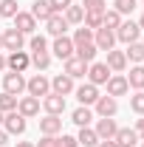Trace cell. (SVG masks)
Wrapping results in <instances>:
<instances>
[{
    "instance_id": "cell-32",
    "label": "cell",
    "mask_w": 144,
    "mask_h": 147,
    "mask_svg": "<svg viewBox=\"0 0 144 147\" xmlns=\"http://www.w3.org/2000/svg\"><path fill=\"white\" fill-rule=\"evenodd\" d=\"M51 51H42V54H31V68L37 71H48V65H51Z\"/></svg>"
},
{
    "instance_id": "cell-44",
    "label": "cell",
    "mask_w": 144,
    "mask_h": 147,
    "mask_svg": "<svg viewBox=\"0 0 144 147\" xmlns=\"http://www.w3.org/2000/svg\"><path fill=\"white\" fill-rule=\"evenodd\" d=\"M96 147H119V144H116L113 139H102V142H99V144H96Z\"/></svg>"
},
{
    "instance_id": "cell-30",
    "label": "cell",
    "mask_w": 144,
    "mask_h": 147,
    "mask_svg": "<svg viewBox=\"0 0 144 147\" xmlns=\"http://www.w3.org/2000/svg\"><path fill=\"white\" fill-rule=\"evenodd\" d=\"M122 14H119V11H116V9H105V14H102V26H105V28H113V31H116V28H119V26H122Z\"/></svg>"
},
{
    "instance_id": "cell-9",
    "label": "cell",
    "mask_w": 144,
    "mask_h": 147,
    "mask_svg": "<svg viewBox=\"0 0 144 147\" xmlns=\"http://www.w3.org/2000/svg\"><path fill=\"white\" fill-rule=\"evenodd\" d=\"M105 88H108V96H113V99L130 93V85H127V76H124V74H110V79L105 82Z\"/></svg>"
},
{
    "instance_id": "cell-7",
    "label": "cell",
    "mask_w": 144,
    "mask_h": 147,
    "mask_svg": "<svg viewBox=\"0 0 144 147\" xmlns=\"http://www.w3.org/2000/svg\"><path fill=\"white\" fill-rule=\"evenodd\" d=\"M88 65L90 62H85V59H79V57L73 54L71 59L62 62V74H68L73 82H76V79H85V76H88Z\"/></svg>"
},
{
    "instance_id": "cell-3",
    "label": "cell",
    "mask_w": 144,
    "mask_h": 147,
    "mask_svg": "<svg viewBox=\"0 0 144 147\" xmlns=\"http://www.w3.org/2000/svg\"><path fill=\"white\" fill-rule=\"evenodd\" d=\"M28 68H31V54L28 51H9L6 54V71L26 74Z\"/></svg>"
},
{
    "instance_id": "cell-38",
    "label": "cell",
    "mask_w": 144,
    "mask_h": 147,
    "mask_svg": "<svg viewBox=\"0 0 144 147\" xmlns=\"http://www.w3.org/2000/svg\"><path fill=\"white\" fill-rule=\"evenodd\" d=\"M130 110L139 113V116H144V91H136L130 96Z\"/></svg>"
},
{
    "instance_id": "cell-41",
    "label": "cell",
    "mask_w": 144,
    "mask_h": 147,
    "mask_svg": "<svg viewBox=\"0 0 144 147\" xmlns=\"http://www.w3.org/2000/svg\"><path fill=\"white\" fill-rule=\"evenodd\" d=\"M59 147H79V142H76V136L62 133V136H59Z\"/></svg>"
},
{
    "instance_id": "cell-24",
    "label": "cell",
    "mask_w": 144,
    "mask_h": 147,
    "mask_svg": "<svg viewBox=\"0 0 144 147\" xmlns=\"http://www.w3.org/2000/svg\"><path fill=\"white\" fill-rule=\"evenodd\" d=\"M124 76L133 91H144V65H130V74H124Z\"/></svg>"
},
{
    "instance_id": "cell-15",
    "label": "cell",
    "mask_w": 144,
    "mask_h": 147,
    "mask_svg": "<svg viewBox=\"0 0 144 147\" xmlns=\"http://www.w3.org/2000/svg\"><path fill=\"white\" fill-rule=\"evenodd\" d=\"M11 23H14V28H17L20 34H26V37H31L37 31V20L31 17V11H17L11 17Z\"/></svg>"
},
{
    "instance_id": "cell-16",
    "label": "cell",
    "mask_w": 144,
    "mask_h": 147,
    "mask_svg": "<svg viewBox=\"0 0 144 147\" xmlns=\"http://www.w3.org/2000/svg\"><path fill=\"white\" fill-rule=\"evenodd\" d=\"M93 42H96V48L99 51H110V48H116V31L113 28H96L93 31Z\"/></svg>"
},
{
    "instance_id": "cell-51",
    "label": "cell",
    "mask_w": 144,
    "mask_h": 147,
    "mask_svg": "<svg viewBox=\"0 0 144 147\" xmlns=\"http://www.w3.org/2000/svg\"><path fill=\"white\" fill-rule=\"evenodd\" d=\"M139 144H141V147H144V139H141V142H139Z\"/></svg>"
},
{
    "instance_id": "cell-52",
    "label": "cell",
    "mask_w": 144,
    "mask_h": 147,
    "mask_svg": "<svg viewBox=\"0 0 144 147\" xmlns=\"http://www.w3.org/2000/svg\"><path fill=\"white\" fill-rule=\"evenodd\" d=\"M141 9H144V0H141Z\"/></svg>"
},
{
    "instance_id": "cell-21",
    "label": "cell",
    "mask_w": 144,
    "mask_h": 147,
    "mask_svg": "<svg viewBox=\"0 0 144 147\" xmlns=\"http://www.w3.org/2000/svg\"><path fill=\"white\" fill-rule=\"evenodd\" d=\"M93 119H96L93 108H85V105L73 108V113H71V122L76 125V127H90V122H93Z\"/></svg>"
},
{
    "instance_id": "cell-6",
    "label": "cell",
    "mask_w": 144,
    "mask_h": 147,
    "mask_svg": "<svg viewBox=\"0 0 144 147\" xmlns=\"http://www.w3.org/2000/svg\"><path fill=\"white\" fill-rule=\"evenodd\" d=\"M73 96H76V102L79 105H85V108H93V102L102 96L96 85H90V82H82V85H76L73 88Z\"/></svg>"
},
{
    "instance_id": "cell-48",
    "label": "cell",
    "mask_w": 144,
    "mask_h": 147,
    "mask_svg": "<svg viewBox=\"0 0 144 147\" xmlns=\"http://www.w3.org/2000/svg\"><path fill=\"white\" fill-rule=\"evenodd\" d=\"M136 23H139V28H141V31H144V11H141V17L136 20Z\"/></svg>"
},
{
    "instance_id": "cell-2",
    "label": "cell",
    "mask_w": 144,
    "mask_h": 147,
    "mask_svg": "<svg viewBox=\"0 0 144 147\" xmlns=\"http://www.w3.org/2000/svg\"><path fill=\"white\" fill-rule=\"evenodd\" d=\"M139 37H141V28H139V23L136 20H122V26L116 28V42H139Z\"/></svg>"
},
{
    "instance_id": "cell-22",
    "label": "cell",
    "mask_w": 144,
    "mask_h": 147,
    "mask_svg": "<svg viewBox=\"0 0 144 147\" xmlns=\"http://www.w3.org/2000/svg\"><path fill=\"white\" fill-rule=\"evenodd\" d=\"M73 79L68 76V74H57L54 79H51V91L54 93H59V96H68V93H73Z\"/></svg>"
},
{
    "instance_id": "cell-1",
    "label": "cell",
    "mask_w": 144,
    "mask_h": 147,
    "mask_svg": "<svg viewBox=\"0 0 144 147\" xmlns=\"http://www.w3.org/2000/svg\"><path fill=\"white\" fill-rule=\"evenodd\" d=\"M26 93H28V96H37V99L48 96V93H51V79H48L45 74H34L31 79H26Z\"/></svg>"
},
{
    "instance_id": "cell-45",
    "label": "cell",
    "mask_w": 144,
    "mask_h": 147,
    "mask_svg": "<svg viewBox=\"0 0 144 147\" xmlns=\"http://www.w3.org/2000/svg\"><path fill=\"white\" fill-rule=\"evenodd\" d=\"M6 144H9V133L0 127V147H6Z\"/></svg>"
},
{
    "instance_id": "cell-13",
    "label": "cell",
    "mask_w": 144,
    "mask_h": 147,
    "mask_svg": "<svg viewBox=\"0 0 144 147\" xmlns=\"http://www.w3.org/2000/svg\"><path fill=\"white\" fill-rule=\"evenodd\" d=\"M40 105H42L45 113H51V116H62V113H65V96H59V93L51 91L48 96L40 99Z\"/></svg>"
},
{
    "instance_id": "cell-14",
    "label": "cell",
    "mask_w": 144,
    "mask_h": 147,
    "mask_svg": "<svg viewBox=\"0 0 144 147\" xmlns=\"http://www.w3.org/2000/svg\"><path fill=\"white\" fill-rule=\"evenodd\" d=\"M40 108H42V105H40L37 96H28V93H26V96H20V99H17V113H20V116H26V119L40 116Z\"/></svg>"
},
{
    "instance_id": "cell-28",
    "label": "cell",
    "mask_w": 144,
    "mask_h": 147,
    "mask_svg": "<svg viewBox=\"0 0 144 147\" xmlns=\"http://www.w3.org/2000/svg\"><path fill=\"white\" fill-rule=\"evenodd\" d=\"M62 17L68 20V26H82V20H85V9L76 6V3H71V6L62 11Z\"/></svg>"
},
{
    "instance_id": "cell-18",
    "label": "cell",
    "mask_w": 144,
    "mask_h": 147,
    "mask_svg": "<svg viewBox=\"0 0 144 147\" xmlns=\"http://www.w3.org/2000/svg\"><path fill=\"white\" fill-rule=\"evenodd\" d=\"M68 28H71V26H68V20L62 17L59 11H54L51 17L45 20V31H48L51 37H62V34H68Z\"/></svg>"
},
{
    "instance_id": "cell-5",
    "label": "cell",
    "mask_w": 144,
    "mask_h": 147,
    "mask_svg": "<svg viewBox=\"0 0 144 147\" xmlns=\"http://www.w3.org/2000/svg\"><path fill=\"white\" fill-rule=\"evenodd\" d=\"M3 91L11 93V96H23V93H26V76L17 74V71L3 74Z\"/></svg>"
},
{
    "instance_id": "cell-20",
    "label": "cell",
    "mask_w": 144,
    "mask_h": 147,
    "mask_svg": "<svg viewBox=\"0 0 144 147\" xmlns=\"http://www.w3.org/2000/svg\"><path fill=\"white\" fill-rule=\"evenodd\" d=\"M93 130H96V136H99V139H113V136H116V130H119V125H116V119H113V116H102V119H96Z\"/></svg>"
},
{
    "instance_id": "cell-47",
    "label": "cell",
    "mask_w": 144,
    "mask_h": 147,
    "mask_svg": "<svg viewBox=\"0 0 144 147\" xmlns=\"http://www.w3.org/2000/svg\"><path fill=\"white\" fill-rule=\"evenodd\" d=\"M14 147H34L31 142H14Z\"/></svg>"
},
{
    "instance_id": "cell-23",
    "label": "cell",
    "mask_w": 144,
    "mask_h": 147,
    "mask_svg": "<svg viewBox=\"0 0 144 147\" xmlns=\"http://www.w3.org/2000/svg\"><path fill=\"white\" fill-rule=\"evenodd\" d=\"M113 142H116L119 147H136L141 139H139V133H136L133 127H119L116 136H113Z\"/></svg>"
},
{
    "instance_id": "cell-12",
    "label": "cell",
    "mask_w": 144,
    "mask_h": 147,
    "mask_svg": "<svg viewBox=\"0 0 144 147\" xmlns=\"http://www.w3.org/2000/svg\"><path fill=\"white\" fill-rule=\"evenodd\" d=\"M3 48L6 51H23L26 48V34H20L17 28H3Z\"/></svg>"
},
{
    "instance_id": "cell-27",
    "label": "cell",
    "mask_w": 144,
    "mask_h": 147,
    "mask_svg": "<svg viewBox=\"0 0 144 147\" xmlns=\"http://www.w3.org/2000/svg\"><path fill=\"white\" fill-rule=\"evenodd\" d=\"M76 142H79V147H96L102 139L96 136V130H93V127H79V133H76Z\"/></svg>"
},
{
    "instance_id": "cell-10",
    "label": "cell",
    "mask_w": 144,
    "mask_h": 147,
    "mask_svg": "<svg viewBox=\"0 0 144 147\" xmlns=\"http://www.w3.org/2000/svg\"><path fill=\"white\" fill-rule=\"evenodd\" d=\"M93 113H96V119H102V116H116L119 113V99H113V96H99L96 102H93Z\"/></svg>"
},
{
    "instance_id": "cell-39",
    "label": "cell",
    "mask_w": 144,
    "mask_h": 147,
    "mask_svg": "<svg viewBox=\"0 0 144 147\" xmlns=\"http://www.w3.org/2000/svg\"><path fill=\"white\" fill-rule=\"evenodd\" d=\"M79 6H82L85 11H105V9H108V0H82Z\"/></svg>"
},
{
    "instance_id": "cell-49",
    "label": "cell",
    "mask_w": 144,
    "mask_h": 147,
    "mask_svg": "<svg viewBox=\"0 0 144 147\" xmlns=\"http://www.w3.org/2000/svg\"><path fill=\"white\" fill-rule=\"evenodd\" d=\"M0 51H6V48H3V31H0Z\"/></svg>"
},
{
    "instance_id": "cell-29",
    "label": "cell",
    "mask_w": 144,
    "mask_h": 147,
    "mask_svg": "<svg viewBox=\"0 0 144 147\" xmlns=\"http://www.w3.org/2000/svg\"><path fill=\"white\" fill-rule=\"evenodd\" d=\"M73 54L79 57V59H85V62H93L96 54H99V48H96V42H85V45H76Z\"/></svg>"
},
{
    "instance_id": "cell-34",
    "label": "cell",
    "mask_w": 144,
    "mask_h": 147,
    "mask_svg": "<svg viewBox=\"0 0 144 147\" xmlns=\"http://www.w3.org/2000/svg\"><path fill=\"white\" fill-rule=\"evenodd\" d=\"M71 40H73V48H76V45H85V42H93V31L85 28V26H79V28L73 31Z\"/></svg>"
},
{
    "instance_id": "cell-4",
    "label": "cell",
    "mask_w": 144,
    "mask_h": 147,
    "mask_svg": "<svg viewBox=\"0 0 144 147\" xmlns=\"http://www.w3.org/2000/svg\"><path fill=\"white\" fill-rule=\"evenodd\" d=\"M26 127H28V122H26V116H20L17 110H11V113L3 116V130H6L9 136H23Z\"/></svg>"
},
{
    "instance_id": "cell-37",
    "label": "cell",
    "mask_w": 144,
    "mask_h": 147,
    "mask_svg": "<svg viewBox=\"0 0 144 147\" xmlns=\"http://www.w3.org/2000/svg\"><path fill=\"white\" fill-rule=\"evenodd\" d=\"M17 11H20V9H17V0H0V20H3V17L11 20Z\"/></svg>"
},
{
    "instance_id": "cell-50",
    "label": "cell",
    "mask_w": 144,
    "mask_h": 147,
    "mask_svg": "<svg viewBox=\"0 0 144 147\" xmlns=\"http://www.w3.org/2000/svg\"><path fill=\"white\" fill-rule=\"evenodd\" d=\"M3 116H6V113H3V110H0V127H3Z\"/></svg>"
},
{
    "instance_id": "cell-11",
    "label": "cell",
    "mask_w": 144,
    "mask_h": 147,
    "mask_svg": "<svg viewBox=\"0 0 144 147\" xmlns=\"http://www.w3.org/2000/svg\"><path fill=\"white\" fill-rule=\"evenodd\" d=\"M110 74H113V71H110L105 62H96V59H93V62L88 65V82L99 88V85H105V82L110 79Z\"/></svg>"
},
{
    "instance_id": "cell-19",
    "label": "cell",
    "mask_w": 144,
    "mask_h": 147,
    "mask_svg": "<svg viewBox=\"0 0 144 147\" xmlns=\"http://www.w3.org/2000/svg\"><path fill=\"white\" fill-rule=\"evenodd\" d=\"M40 133H42V136H59V133H62V116L45 113V116L40 119Z\"/></svg>"
},
{
    "instance_id": "cell-35",
    "label": "cell",
    "mask_w": 144,
    "mask_h": 147,
    "mask_svg": "<svg viewBox=\"0 0 144 147\" xmlns=\"http://www.w3.org/2000/svg\"><path fill=\"white\" fill-rule=\"evenodd\" d=\"M113 9L124 17V14H133V11L139 9V0H113Z\"/></svg>"
},
{
    "instance_id": "cell-43",
    "label": "cell",
    "mask_w": 144,
    "mask_h": 147,
    "mask_svg": "<svg viewBox=\"0 0 144 147\" xmlns=\"http://www.w3.org/2000/svg\"><path fill=\"white\" fill-rule=\"evenodd\" d=\"M136 133H139V139H144V116H139V119H136Z\"/></svg>"
},
{
    "instance_id": "cell-8",
    "label": "cell",
    "mask_w": 144,
    "mask_h": 147,
    "mask_svg": "<svg viewBox=\"0 0 144 147\" xmlns=\"http://www.w3.org/2000/svg\"><path fill=\"white\" fill-rule=\"evenodd\" d=\"M51 57H57V59H71L73 57V40L68 34H62V37H54V42H51Z\"/></svg>"
},
{
    "instance_id": "cell-31",
    "label": "cell",
    "mask_w": 144,
    "mask_h": 147,
    "mask_svg": "<svg viewBox=\"0 0 144 147\" xmlns=\"http://www.w3.org/2000/svg\"><path fill=\"white\" fill-rule=\"evenodd\" d=\"M42 51H48V40L42 34H31V40H28V54H42Z\"/></svg>"
},
{
    "instance_id": "cell-17",
    "label": "cell",
    "mask_w": 144,
    "mask_h": 147,
    "mask_svg": "<svg viewBox=\"0 0 144 147\" xmlns=\"http://www.w3.org/2000/svg\"><path fill=\"white\" fill-rule=\"evenodd\" d=\"M108 54V59H105V65H108L113 74H124L127 71V57H124V51H119V48H110V51H105Z\"/></svg>"
},
{
    "instance_id": "cell-25",
    "label": "cell",
    "mask_w": 144,
    "mask_h": 147,
    "mask_svg": "<svg viewBox=\"0 0 144 147\" xmlns=\"http://www.w3.org/2000/svg\"><path fill=\"white\" fill-rule=\"evenodd\" d=\"M51 14H54V9H51L48 0H34V3H31V17L34 20H42V23H45Z\"/></svg>"
},
{
    "instance_id": "cell-42",
    "label": "cell",
    "mask_w": 144,
    "mask_h": 147,
    "mask_svg": "<svg viewBox=\"0 0 144 147\" xmlns=\"http://www.w3.org/2000/svg\"><path fill=\"white\" fill-rule=\"evenodd\" d=\"M48 3H51V9H54V11H59V14H62V11L71 6L73 0H48Z\"/></svg>"
},
{
    "instance_id": "cell-36",
    "label": "cell",
    "mask_w": 144,
    "mask_h": 147,
    "mask_svg": "<svg viewBox=\"0 0 144 147\" xmlns=\"http://www.w3.org/2000/svg\"><path fill=\"white\" fill-rule=\"evenodd\" d=\"M17 99H20V96H11V93L0 91V110H3V113H11V110H17Z\"/></svg>"
},
{
    "instance_id": "cell-26",
    "label": "cell",
    "mask_w": 144,
    "mask_h": 147,
    "mask_svg": "<svg viewBox=\"0 0 144 147\" xmlns=\"http://www.w3.org/2000/svg\"><path fill=\"white\" fill-rule=\"evenodd\" d=\"M124 57H127V62H133V65H144V42L141 40L139 42H130Z\"/></svg>"
},
{
    "instance_id": "cell-40",
    "label": "cell",
    "mask_w": 144,
    "mask_h": 147,
    "mask_svg": "<svg viewBox=\"0 0 144 147\" xmlns=\"http://www.w3.org/2000/svg\"><path fill=\"white\" fill-rule=\"evenodd\" d=\"M34 147H59V136H42Z\"/></svg>"
},
{
    "instance_id": "cell-46",
    "label": "cell",
    "mask_w": 144,
    "mask_h": 147,
    "mask_svg": "<svg viewBox=\"0 0 144 147\" xmlns=\"http://www.w3.org/2000/svg\"><path fill=\"white\" fill-rule=\"evenodd\" d=\"M0 74H6V51H0Z\"/></svg>"
},
{
    "instance_id": "cell-33",
    "label": "cell",
    "mask_w": 144,
    "mask_h": 147,
    "mask_svg": "<svg viewBox=\"0 0 144 147\" xmlns=\"http://www.w3.org/2000/svg\"><path fill=\"white\" fill-rule=\"evenodd\" d=\"M102 14H105V11H85V20H82V26H85V28H90V31L102 28Z\"/></svg>"
}]
</instances>
